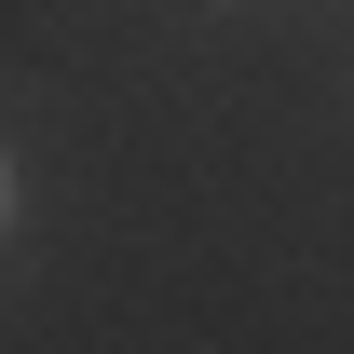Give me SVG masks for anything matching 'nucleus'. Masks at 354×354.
Listing matches in <instances>:
<instances>
[{
    "label": "nucleus",
    "mask_w": 354,
    "mask_h": 354,
    "mask_svg": "<svg viewBox=\"0 0 354 354\" xmlns=\"http://www.w3.org/2000/svg\"><path fill=\"white\" fill-rule=\"evenodd\" d=\"M0 232H14V150H0Z\"/></svg>",
    "instance_id": "f257e3e1"
}]
</instances>
